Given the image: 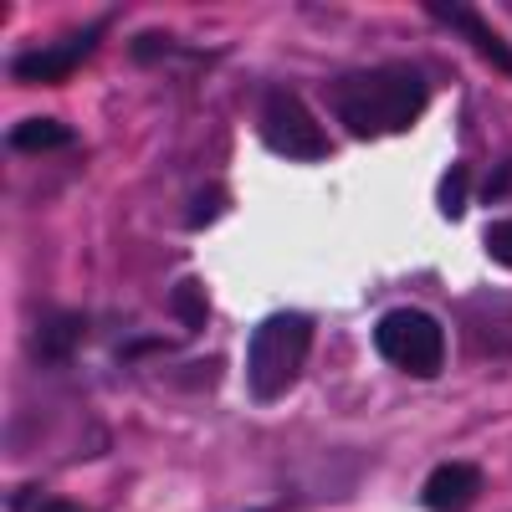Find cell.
<instances>
[{
  "label": "cell",
  "instance_id": "6da1fadb",
  "mask_svg": "<svg viewBox=\"0 0 512 512\" xmlns=\"http://www.w3.org/2000/svg\"><path fill=\"white\" fill-rule=\"evenodd\" d=\"M425 98H431V88L415 67H359L328 82V108L354 139L405 134L425 113Z\"/></svg>",
  "mask_w": 512,
  "mask_h": 512
},
{
  "label": "cell",
  "instance_id": "7a4b0ae2",
  "mask_svg": "<svg viewBox=\"0 0 512 512\" xmlns=\"http://www.w3.org/2000/svg\"><path fill=\"white\" fill-rule=\"evenodd\" d=\"M313 349V318L308 313H272L267 323H256L251 333V354H246V374H251V400H282L297 374L308 364Z\"/></svg>",
  "mask_w": 512,
  "mask_h": 512
},
{
  "label": "cell",
  "instance_id": "3957f363",
  "mask_svg": "<svg viewBox=\"0 0 512 512\" xmlns=\"http://www.w3.org/2000/svg\"><path fill=\"white\" fill-rule=\"evenodd\" d=\"M374 349L384 354V364H395L400 374L415 379H436L446 364V333L431 313L420 308H395L374 323Z\"/></svg>",
  "mask_w": 512,
  "mask_h": 512
},
{
  "label": "cell",
  "instance_id": "277c9868",
  "mask_svg": "<svg viewBox=\"0 0 512 512\" xmlns=\"http://www.w3.org/2000/svg\"><path fill=\"white\" fill-rule=\"evenodd\" d=\"M256 134L262 144L282 159H297V164H318L333 154L328 134L318 128V118L308 113V103L287 93V88H267L262 93V108H256Z\"/></svg>",
  "mask_w": 512,
  "mask_h": 512
},
{
  "label": "cell",
  "instance_id": "5b68a950",
  "mask_svg": "<svg viewBox=\"0 0 512 512\" xmlns=\"http://www.w3.org/2000/svg\"><path fill=\"white\" fill-rule=\"evenodd\" d=\"M98 36H103V21H98V26H88L82 36H72L67 47L26 52V57H16V62H11V77H16V82H62V77H72V72H77V62H88V57H93Z\"/></svg>",
  "mask_w": 512,
  "mask_h": 512
},
{
  "label": "cell",
  "instance_id": "8992f818",
  "mask_svg": "<svg viewBox=\"0 0 512 512\" xmlns=\"http://www.w3.org/2000/svg\"><path fill=\"white\" fill-rule=\"evenodd\" d=\"M425 16L441 21V26H451L461 41H472V47H477L497 72H512V47H507V41L482 21V11H472V6H451V0H431V6H425Z\"/></svg>",
  "mask_w": 512,
  "mask_h": 512
},
{
  "label": "cell",
  "instance_id": "52a82bcc",
  "mask_svg": "<svg viewBox=\"0 0 512 512\" xmlns=\"http://www.w3.org/2000/svg\"><path fill=\"white\" fill-rule=\"evenodd\" d=\"M482 492V466L472 461H446L431 472V482H425L420 502L431 507V512H461V507H472Z\"/></svg>",
  "mask_w": 512,
  "mask_h": 512
},
{
  "label": "cell",
  "instance_id": "ba28073f",
  "mask_svg": "<svg viewBox=\"0 0 512 512\" xmlns=\"http://www.w3.org/2000/svg\"><path fill=\"white\" fill-rule=\"evenodd\" d=\"M72 144V128L57 123V118H21L11 128V149L16 154H47V149H62Z\"/></svg>",
  "mask_w": 512,
  "mask_h": 512
},
{
  "label": "cell",
  "instance_id": "9c48e42d",
  "mask_svg": "<svg viewBox=\"0 0 512 512\" xmlns=\"http://www.w3.org/2000/svg\"><path fill=\"white\" fill-rule=\"evenodd\" d=\"M169 308H175V318L185 323V333H200L210 323V297H205V282L200 277H185L175 292H169Z\"/></svg>",
  "mask_w": 512,
  "mask_h": 512
},
{
  "label": "cell",
  "instance_id": "30bf717a",
  "mask_svg": "<svg viewBox=\"0 0 512 512\" xmlns=\"http://www.w3.org/2000/svg\"><path fill=\"white\" fill-rule=\"evenodd\" d=\"M77 333H82V318H77V313H52V318H47V328L36 333L41 359H67V354H72V344H77Z\"/></svg>",
  "mask_w": 512,
  "mask_h": 512
},
{
  "label": "cell",
  "instance_id": "8fae6325",
  "mask_svg": "<svg viewBox=\"0 0 512 512\" xmlns=\"http://www.w3.org/2000/svg\"><path fill=\"white\" fill-rule=\"evenodd\" d=\"M466 190H472V185H466V164H451L446 175H441V216L446 221H461L466 216Z\"/></svg>",
  "mask_w": 512,
  "mask_h": 512
},
{
  "label": "cell",
  "instance_id": "7c38bea8",
  "mask_svg": "<svg viewBox=\"0 0 512 512\" xmlns=\"http://www.w3.org/2000/svg\"><path fill=\"white\" fill-rule=\"evenodd\" d=\"M221 205H226V190H221V185H205V190L190 200V226H210V216H216Z\"/></svg>",
  "mask_w": 512,
  "mask_h": 512
},
{
  "label": "cell",
  "instance_id": "4fadbf2b",
  "mask_svg": "<svg viewBox=\"0 0 512 512\" xmlns=\"http://www.w3.org/2000/svg\"><path fill=\"white\" fill-rule=\"evenodd\" d=\"M487 256H492V262H502V267H512V221H497L487 231Z\"/></svg>",
  "mask_w": 512,
  "mask_h": 512
},
{
  "label": "cell",
  "instance_id": "5bb4252c",
  "mask_svg": "<svg viewBox=\"0 0 512 512\" xmlns=\"http://www.w3.org/2000/svg\"><path fill=\"white\" fill-rule=\"evenodd\" d=\"M507 185H512V164H502L497 175L482 185V200H502V195H507Z\"/></svg>",
  "mask_w": 512,
  "mask_h": 512
},
{
  "label": "cell",
  "instance_id": "9a60e30c",
  "mask_svg": "<svg viewBox=\"0 0 512 512\" xmlns=\"http://www.w3.org/2000/svg\"><path fill=\"white\" fill-rule=\"evenodd\" d=\"M47 512H77V507H72V502H52Z\"/></svg>",
  "mask_w": 512,
  "mask_h": 512
}]
</instances>
